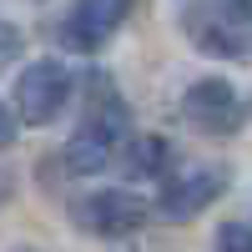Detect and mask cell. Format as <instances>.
I'll return each instance as SVG.
<instances>
[{"label":"cell","mask_w":252,"mask_h":252,"mask_svg":"<svg viewBox=\"0 0 252 252\" xmlns=\"http://www.w3.org/2000/svg\"><path fill=\"white\" fill-rule=\"evenodd\" d=\"M192 46L222 61H252V0H177Z\"/></svg>","instance_id":"obj_1"},{"label":"cell","mask_w":252,"mask_h":252,"mask_svg":"<svg viewBox=\"0 0 252 252\" xmlns=\"http://www.w3.org/2000/svg\"><path fill=\"white\" fill-rule=\"evenodd\" d=\"M121 146H126V111H121V101L106 86V101H101V91H96L91 116L81 121L76 136L66 141V172L96 177V172H106V161H116Z\"/></svg>","instance_id":"obj_2"},{"label":"cell","mask_w":252,"mask_h":252,"mask_svg":"<svg viewBox=\"0 0 252 252\" xmlns=\"http://www.w3.org/2000/svg\"><path fill=\"white\" fill-rule=\"evenodd\" d=\"M71 91H76V81H71L66 61H31V66L15 76V111L10 116L26 121V126H51L66 111Z\"/></svg>","instance_id":"obj_3"},{"label":"cell","mask_w":252,"mask_h":252,"mask_svg":"<svg viewBox=\"0 0 252 252\" xmlns=\"http://www.w3.org/2000/svg\"><path fill=\"white\" fill-rule=\"evenodd\" d=\"M242 116H247V106H242L237 86H227L217 76L192 81V86L182 91V121L192 126V131H202V136H232L242 126Z\"/></svg>","instance_id":"obj_4"},{"label":"cell","mask_w":252,"mask_h":252,"mask_svg":"<svg viewBox=\"0 0 252 252\" xmlns=\"http://www.w3.org/2000/svg\"><path fill=\"white\" fill-rule=\"evenodd\" d=\"M227 187V172L222 166H187V172L166 177L161 182V197H157V212L166 222H192L197 212H207Z\"/></svg>","instance_id":"obj_5"},{"label":"cell","mask_w":252,"mask_h":252,"mask_svg":"<svg viewBox=\"0 0 252 252\" xmlns=\"http://www.w3.org/2000/svg\"><path fill=\"white\" fill-rule=\"evenodd\" d=\"M131 5H136V0H76L71 15H66V26H61L66 51H81V56L101 51V46L121 31V20H126Z\"/></svg>","instance_id":"obj_6"},{"label":"cell","mask_w":252,"mask_h":252,"mask_svg":"<svg viewBox=\"0 0 252 252\" xmlns=\"http://www.w3.org/2000/svg\"><path fill=\"white\" fill-rule=\"evenodd\" d=\"M76 217H81V227H86L91 237H131L136 227L152 217V207L141 197H131V192H121V187H111V192L86 197Z\"/></svg>","instance_id":"obj_7"},{"label":"cell","mask_w":252,"mask_h":252,"mask_svg":"<svg viewBox=\"0 0 252 252\" xmlns=\"http://www.w3.org/2000/svg\"><path fill=\"white\" fill-rule=\"evenodd\" d=\"M166 166H172V146L161 136L126 141V177H166Z\"/></svg>","instance_id":"obj_8"},{"label":"cell","mask_w":252,"mask_h":252,"mask_svg":"<svg viewBox=\"0 0 252 252\" xmlns=\"http://www.w3.org/2000/svg\"><path fill=\"white\" fill-rule=\"evenodd\" d=\"M217 252H252V222H222L217 227Z\"/></svg>","instance_id":"obj_9"},{"label":"cell","mask_w":252,"mask_h":252,"mask_svg":"<svg viewBox=\"0 0 252 252\" xmlns=\"http://www.w3.org/2000/svg\"><path fill=\"white\" fill-rule=\"evenodd\" d=\"M15 56H20V31L10 26V20H0V71H5Z\"/></svg>","instance_id":"obj_10"},{"label":"cell","mask_w":252,"mask_h":252,"mask_svg":"<svg viewBox=\"0 0 252 252\" xmlns=\"http://www.w3.org/2000/svg\"><path fill=\"white\" fill-rule=\"evenodd\" d=\"M10 141H15V116H10V106H5V101H0V152H5Z\"/></svg>","instance_id":"obj_11"},{"label":"cell","mask_w":252,"mask_h":252,"mask_svg":"<svg viewBox=\"0 0 252 252\" xmlns=\"http://www.w3.org/2000/svg\"><path fill=\"white\" fill-rule=\"evenodd\" d=\"M15 197V172H10V166H0V207H5Z\"/></svg>","instance_id":"obj_12"},{"label":"cell","mask_w":252,"mask_h":252,"mask_svg":"<svg viewBox=\"0 0 252 252\" xmlns=\"http://www.w3.org/2000/svg\"><path fill=\"white\" fill-rule=\"evenodd\" d=\"M15 252H35V247H15Z\"/></svg>","instance_id":"obj_13"}]
</instances>
